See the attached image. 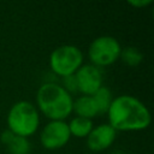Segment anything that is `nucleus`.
Here are the masks:
<instances>
[{"mask_svg":"<svg viewBox=\"0 0 154 154\" xmlns=\"http://www.w3.org/2000/svg\"><path fill=\"white\" fill-rule=\"evenodd\" d=\"M91 97L96 105L97 114H100V116L106 114L112 103V100H113V95H112V91L109 90V88H107L106 85H102L91 95Z\"/></svg>","mask_w":154,"mask_h":154,"instance_id":"f8f14e48","label":"nucleus"},{"mask_svg":"<svg viewBox=\"0 0 154 154\" xmlns=\"http://www.w3.org/2000/svg\"><path fill=\"white\" fill-rule=\"evenodd\" d=\"M122 46L119 41L111 35L95 37L88 47V57L93 65L97 67L108 66L119 59Z\"/></svg>","mask_w":154,"mask_h":154,"instance_id":"39448f33","label":"nucleus"},{"mask_svg":"<svg viewBox=\"0 0 154 154\" xmlns=\"http://www.w3.org/2000/svg\"><path fill=\"white\" fill-rule=\"evenodd\" d=\"M67 93H76L77 90V83H76V78L75 75H70L66 77H63V84H60Z\"/></svg>","mask_w":154,"mask_h":154,"instance_id":"4468645a","label":"nucleus"},{"mask_svg":"<svg viewBox=\"0 0 154 154\" xmlns=\"http://www.w3.org/2000/svg\"><path fill=\"white\" fill-rule=\"evenodd\" d=\"M0 141L10 154H30L31 144L26 137L14 135L8 129L0 135Z\"/></svg>","mask_w":154,"mask_h":154,"instance_id":"1a4fd4ad","label":"nucleus"},{"mask_svg":"<svg viewBox=\"0 0 154 154\" xmlns=\"http://www.w3.org/2000/svg\"><path fill=\"white\" fill-rule=\"evenodd\" d=\"M83 65V53L75 45H61L54 48L49 55L51 70L60 77L75 75Z\"/></svg>","mask_w":154,"mask_h":154,"instance_id":"20e7f679","label":"nucleus"},{"mask_svg":"<svg viewBox=\"0 0 154 154\" xmlns=\"http://www.w3.org/2000/svg\"><path fill=\"white\" fill-rule=\"evenodd\" d=\"M77 90L82 95L91 96L103 84V76L100 67L93 64H83L75 73Z\"/></svg>","mask_w":154,"mask_h":154,"instance_id":"0eeeda50","label":"nucleus"},{"mask_svg":"<svg viewBox=\"0 0 154 154\" xmlns=\"http://www.w3.org/2000/svg\"><path fill=\"white\" fill-rule=\"evenodd\" d=\"M106 114L108 124L116 131L144 130L152 122L148 107L132 95H118L113 97Z\"/></svg>","mask_w":154,"mask_h":154,"instance_id":"f257e3e1","label":"nucleus"},{"mask_svg":"<svg viewBox=\"0 0 154 154\" xmlns=\"http://www.w3.org/2000/svg\"><path fill=\"white\" fill-rule=\"evenodd\" d=\"M117 131L107 123L93 126L87 138V147L91 152H102L109 148L116 141Z\"/></svg>","mask_w":154,"mask_h":154,"instance_id":"6e6552de","label":"nucleus"},{"mask_svg":"<svg viewBox=\"0 0 154 154\" xmlns=\"http://www.w3.org/2000/svg\"><path fill=\"white\" fill-rule=\"evenodd\" d=\"M67 126L71 136L78 138H85L93 129V120L76 116L67 123Z\"/></svg>","mask_w":154,"mask_h":154,"instance_id":"9b49d317","label":"nucleus"},{"mask_svg":"<svg viewBox=\"0 0 154 154\" xmlns=\"http://www.w3.org/2000/svg\"><path fill=\"white\" fill-rule=\"evenodd\" d=\"M73 99L60 84L45 82L36 93V105L49 120H65L72 113Z\"/></svg>","mask_w":154,"mask_h":154,"instance_id":"f03ea898","label":"nucleus"},{"mask_svg":"<svg viewBox=\"0 0 154 154\" xmlns=\"http://www.w3.org/2000/svg\"><path fill=\"white\" fill-rule=\"evenodd\" d=\"M70 138L71 135L65 120H49L40 132V142L42 147L49 150L64 147Z\"/></svg>","mask_w":154,"mask_h":154,"instance_id":"423d86ee","label":"nucleus"},{"mask_svg":"<svg viewBox=\"0 0 154 154\" xmlns=\"http://www.w3.org/2000/svg\"><path fill=\"white\" fill-rule=\"evenodd\" d=\"M119 59H122V61L124 64H126L128 66L135 67V66H138L142 63L143 53L135 46H126L124 48L122 47Z\"/></svg>","mask_w":154,"mask_h":154,"instance_id":"ddd939ff","label":"nucleus"},{"mask_svg":"<svg viewBox=\"0 0 154 154\" xmlns=\"http://www.w3.org/2000/svg\"><path fill=\"white\" fill-rule=\"evenodd\" d=\"M128 4L135 8H142V7H146L150 4H153L152 0H129Z\"/></svg>","mask_w":154,"mask_h":154,"instance_id":"2eb2a0df","label":"nucleus"},{"mask_svg":"<svg viewBox=\"0 0 154 154\" xmlns=\"http://www.w3.org/2000/svg\"><path fill=\"white\" fill-rule=\"evenodd\" d=\"M112 154H128L126 152H124V150H120V149H117V150H114Z\"/></svg>","mask_w":154,"mask_h":154,"instance_id":"dca6fc26","label":"nucleus"},{"mask_svg":"<svg viewBox=\"0 0 154 154\" xmlns=\"http://www.w3.org/2000/svg\"><path fill=\"white\" fill-rule=\"evenodd\" d=\"M72 112L76 113L77 117L93 119L97 116L96 105L91 96L89 95H81L72 102Z\"/></svg>","mask_w":154,"mask_h":154,"instance_id":"9d476101","label":"nucleus"},{"mask_svg":"<svg viewBox=\"0 0 154 154\" xmlns=\"http://www.w3.org/2000/svg\"><path fill=\"white\" fill-rule=\"evenodd\" d=\"M7 129L14 135L30 137L40 125L38 109L31 102L20 100L11 106L6 117Z\"/></svg>","mask_w":154,"mask_h":154,"instance_id":"7ed1b4c3","label":"nucleus"}]
</instances>
